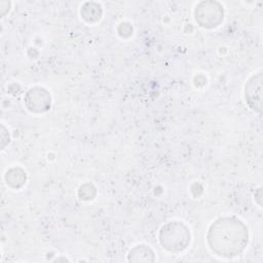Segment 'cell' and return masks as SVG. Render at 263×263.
<instances>
[{"instance_id":"6da1fadb","label":"cell","mask_w":263,"mask_h":263,"mask_svg":"<svg viewBox=\"0 0 263 263\" xmlns=\"http://www.w3.org/2000/svg\"><path fill=\"white\" fill-rule=\"evenodd\" d=\"M206 241L217 256L234 258L240 255L248 245V227L235 217H221L210 226Z\"/></svg>"},{"instance_id":"7a4b0ae2","label":"cell","mask_w":263,"mask_h":263,"mask_svg":"<svg viewBox=\"0 0 263 263\" xmlns=\"http://www.w3.org/2000/svg\"><path fill=\"white\" fill-rule=\"evenodd\" d=\"M160 245L171 253L184 251L190 243L191 235L186 225L174 221L163 225L159 231Z\"/></svg>"},{"instance_id":"3957f363","label":"cell","mask_w":263,"mask_h":263,"mask_svg":"<svg viewBox=\"0 0 263 263\" xmlns=\"http://www.w3.org/2000/svg\"><path fill=\"white\" fill-rule=\"evenodd\" d=\"M194 15L200 27L213 29L222 23L224 10L223 6L217 1H201L197 4Z\"/></svg>"},{"instance_id":"277c9868","label":"cell","mask_w":263,"mask_h":263,"mask_svg":"<svg viewBox=\"0 0 263 263\" xmlns=\"http://www.w3.org/2000/svg\"><path fill=\"white\" fill-rule=\"evenodd\" d=\"M25 105L33 113H43L50 108L49 92L42 87L31 88L25 96Z\"/></svg>"},{"instance_id":"5b68a950","label":"cell","mask_w":263,"mask_h":263,"mask_svg":"<svg viewBox=\"0 0 263 263\" xmlns=\"http://www.w3.org/2000/svg\"><path fill=\"white\" fill-rule=\"evenodd\" d=\"M245 97L248 105L254 111L261 113L262 101V73H258L250 78L245 87Z\"/></svg>"},{"instance_id":"8992f818","label":"cell","mask_w":263,"mask_h":263,"mask_svg":"<svg viewBox=\"0 0 263 263\" xmlns=\"http://www.w3.org/2000/svg\"><path fill=\"white\" fill-rule=\"evenodd\" d=\"M154 260V252L146 245L136 246L128 253V261L130 262H153Z\"/></svg>"},{"instance_id":"52a82bcc","label":"cell","mask_w":263,"mask_h":263,"mask_svg":"<svg viewBox=\"0 0 263 263\" xmlns=\"http://www.w3.org/2000/svg\"><path fill=\"white\" fill-rule=\"evenodd\" d=\"M102 7L96 2H86L81 7V16L87 23H96L102 16Z\"/></svg>"},{"instance_id":"ba28073f","label":"cell","mask_w":263,"mask_h":263,"mask_svg":"<svg viewBox=\"0 0 263 263\" xmlns=\"http://www.w3.org/2000/svg\"><path fill=\"white\" fill-rule=\"evenodd\" d=\"M5 182L13 189L21 188L26 183V174L24 170L21 167L9 168L5 174Z\"/></svg>"},{"instance_id":"9c48e42d","label":"cell","mask_w":263,"mask_h":263,"mask_svg":"<svg viewBox=\"0 0 263 263\" xmlns=\"http://www.w3.org/2000/svg\"><path fill=\"white\" fill-rule=\"evenodd\" d=\"M95 195H96V188L91 184H84L79 189V196L82 199L89 200V199H92Z\"/></svg>"},{"instance_id":"30bf717a","label":"cell","mask_w":263,"mask_h":263,"mask_svg":"<svg viewBox=\"0 0 263 263\" xmlns=\"http://www.w3.org/2000/svg\"><path fill=\"white\" fill-rule=\"evenodd\" d=\"M117 31H118V34L121 37L126 38V37H129L133 34V27L128 23H121L119 25Z\"/></svg>"}]
</instances>
